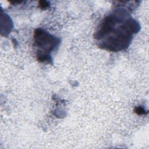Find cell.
Returning a JSON list of instances; mask_svg holds the SVG:
<instances>
[{
  "instance_id": "obj_1",
  "label": "cell",
  "mask_w": 149,
  "mask_h": 149,
  "mask_svg": "<svg viewBox=\"0 0 149 149\" xmlns=\"http://www.w3.org/2000/svg\"><path fill=\"white\" fill-rule=\"evenodd\" d=\"M138 29L137 23L128 14L116 11L102 20L96 33V38L103 48L119 51L129 45L132 35Z\"/></svg>"
},
{
  "instance_id": "obj_2",
  "label": "cell",
  "mask_w": 149,
  "mask_h": 149,
  "mask_svg": "<svg viewBox=\"0 0 149 149\" xmlns=\"http://www.w3.org/2000/svg\"><path fill=\"white\" fill-rule=\"evenodd\" d=\"M34 40L36 45L44 50L43 54L38 58L42 62L50 61L49 55L47 53L52 50L58 44L59 41L55 37H53L42 30L38 29L34 32Z\"/></svg>"
},
{
  "instance_id": "obj_3",
  "label": "cell",
  "mask_w": 149,
  "mask_h": 149,
  "mask_svg": "<svg viewBox=\"0 0 149 149\" xmlns=\"http://www.w3.org/2000/svg\"><path fill=\"white\" fill-rule=\"evenodd\" d=\"M134 112L137 114V115H144L145 114V109L144 108H143L141 107H135L134 109Z\"/></svg>"
},
{
  "instance_id": "obj_4",
  "label": "cell",
  "mask_w": 149,
  "mask_h": 149,
  "mask_svg": "<svg viewBox=\"0 0 149 149\" xmlns=\"http://www.w3.org/2000/svg\"><path fill=\"white\" fill-rule=\"evenodd\" d=\"M49 3L46 1H40L39 2V6L41 9H45L47 8L49 6Z\"/></svg>"
}]
</instances>
